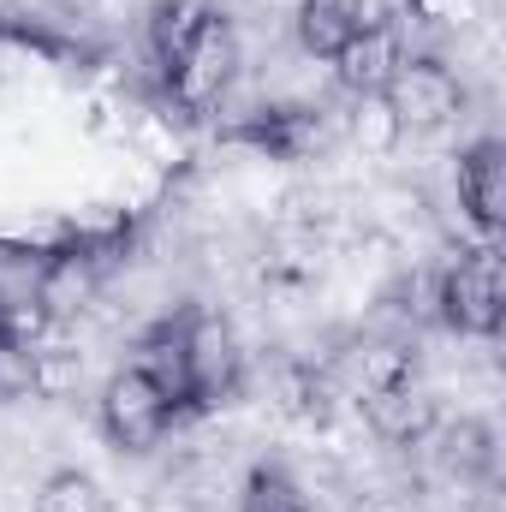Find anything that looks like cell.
<instances>
[{
    "label": "cell",
    "mask_w": 506,
    "mask_h": 512,
    "mask_svg": "<svg viewBox=\"0 0 506 512\" xmlns=\"http://www.w3.org/2000/svg\"><path fill=\"white\" fill-rule=\"evenodd\" d=\"M435 304H441V322L453 334H495L506 310V286H501V256L489 251H459V262L441 274L435 286Z\"/></svg>",
    "instance_id": "obj_1"
},
{
    "label": "cell",
    "mask_w": 506,
    "mask_h": 512,
    "mask_svg": "<svg viewBox=\"0 0 506 512\" xmlns=\"http://www.w3.org/2000/svg\"><path fill=\"white\" fill-rule=\"evenodd\" d=\"M381 102L399 120V131H435L459 114L465 90H459V78L441 60H399V72L387 78Z\"/></svg>",
    "instance_id": "obj_2"
},
{
    "label": "cell",
    "mask_w": 506,
    "mask_h": 512,
    "mask_svg": "<svg viewBox=\"0 0 506 512\" xmlns=\"http://www.w3.org/2000/svg\"><path fill=\"white\" fill-rule=\"evenodd\" d=\"M233 66H239V42H233V24L227 18H215L209 12V24L197 30V42L167 66V84H173V96L185 102V108H215L221 96H227V84H233Z\"/></svg>",
    "instance_id": "obj_3"
},
{
    "label": "cell",
    "mask_w": 506,
    "mask_h": 512,
    "mask_svg": "<svg viewBox=\"0 0 506 512\" xmlns=\"http://www.w3.org/2000/svg\"><path fill=\"white\" fill-rule=\"evenodd\" d=\"M167 423H173L167 393L149 382L137 364H131V370H120L114 382L102 387V429L114 435V447L143 453V447H155V441L167 435Z\"/></svg>",
    "instance_id": "obj_4"
},
{
    "label": "cell",
    "mask_w": 506,
    "mask_h": 512,
    "mask_svg": "<svg viewBox=\"0 0 506 512\" xmlns=\"http://www.w3.org/2000/svg\"><path fill=\"white\" fill-rule=\"evenodd\" d=\"M179 346H185V370H191V393L197 399H215L239 382V340L221 316L197 310L185 328H179Z\"/></svg>",
    "instance_id": "obj_5"
},
{
    "label": "cell",
    "mask_w": 506,
    "mask_h": 512,
    "mask_svg": "<svg viewBox=\"0 0 506 512\" xmlns=\"http://www.w3.org/2000/svg\"><path fill=\"white\" fill-rule=\"evenodd\" d=\"M364 423L376 429L381 441L411 447V441L435 435L441 417H435V393H429V387H417L411 376H399V382L370 387V393H364Z\"/></svg>",
    "instance_id": "obj_6"
},
{
    "label": "cell",
    "mask_w": 506,
    "mask_h": 512,
    "mask_svg": "<svg viewBox=\"0 0 506 512\" xmlns=\"http://www.w3.org/2000/svg\"><path fill=\"white\" fill-rule=\"evenodd\" d=\"M399 60H405V48H399V30L370 12V24L334 54V72H340V84L352 90V96H381L387 90V78L399 72Z\"/></svg>",
    "instance_id": "obj_7"
},
{
    "label": "cell",
    "mask_w": 506,
    "mask_h": 512,
    "mask_svg": "<svg viewBox=\"0 0 506 512\" xmlns=\"http://www.w3.org/2000/svg\"><path fill=\"white\" fill-rule=\"evenodd\" d=\"M459 197H465V209H471V221L483 233H501V221H506V149L495 137L465 149V161H459Z\"/></svg>",
    "instance_id": "obj_8"
},
{
    "label": "cell",
    "mask_w": 506,
    "mask_h": 512,
    "mask_svg": "<svg viewBox=\"0 0 506 512\" xmlns=\"http://www.w3.org/2000/svg\"><path fill=\"white\" fill-rule=\"evenodd\" d=\"M96 292H102V268H96V256H84V251H60L42 268V280H36V304L48 310V322L84 316L96 304Z\"/></svg>",
    "instance_id": "obj_9"
},
{
    "label": "cell",
    "mask_w": 506,
    "mask_h": 512,
    "mask_svg": "<svg viewBox=\"0 0 506 512\" xmlns=\"http://www.w3.org/2000/svg\"><path fill=\"white\" fill-rule=\"evenodd\" d=\"M364 24H370V0H304L298 6V42L316 60H334Z\"/></svg>",
    "instance_id": "obj_10"
},
{
    "label": "cell",
    "mask_w": 506,
    "mask_h": 512,
    "mask_svg": "<svg viewBox=\"0 0 506 512\" xmlns=\"http://www.w3.org/2000/svg\"><path fill=\"white\" fill-rule=\"evenodd\" d=\"M441 465H447L459 483H483V477L495 471V435H489V423L459 417L453 429H441Z\"/></svg>",
    "instance_id": "obj_11"
},
{
    "label": "cell",
    "mask_w": 506,
    "mask_h": 512,
    "mask_svg": "<svg viewBox=\"0 0 506 512\" xmlns=\"http://www.w3.org/2000/svg\"><path fill=\"white\" fill-rule=\"evenodd\" d=\"M137 370H143L149 382L167 393V405H173V411L197 399V393H191V370H185L179 328H161V334H149V340H143V358H137Z\"/></svg>",
    "instance_id": "obj_12"
},
{
    "label": "cell",
    "mask_w": 506,
    "mask_h": 512,
    "mask_svg": "<svg viewBox=\"0 0 506 512\" xmlns=\"http://www.w3.org/2000/svg\"><path fill=\"white\" fill-rule=\"evenodd\" d=\"M203 24H209V6H203V0H155L149 42H155L161 66H173V60L197 42V30H203Z\"/></svg>",
    "instance_id": "obj_13"
},
{
    "label": "cell",
    "mask_w": 506,
    "mask_h": 512,
    "mask_svg": "<svg viewBox=\"0 0 506 512\" xmlns=\"http://www.w3.org/2000/svg\"><path fill=\"white\" fill-rule=\"evenodd\" d=\"M340 376L358 393H370V387H387V382H399V376H411V358L399 346H358V352H346Z\"/></svg>",
    "instance_id": "obj_14"
},
{
    "label": "cell",
    "mask_w": 506,
    "mask_h": 512,
    "mask_svg": "<svg viewBox=\"0 0 506 512\" xmlns=\"http://www.w3.org/2000/svg\"><path fill=\"white\" fill-rule=\"evenodd\" d=\"M239 512H310V501L298 495V483H292L286 471L256 465L251 483H245V501H239Z\"/></svg>",
    "instance_id": "obj_15"
},
{
    "label": "cell",
    "mask_w": 506,
    "mask_h": 512,
    "mask_svg": "<svg viewBox=\"0 0 506 512\" xmlns=\"http://www.w3.org/2000/svg\"><path fill=\"white\" fill-rule=\"evenodd\" d=\"M36 512H102V489H96L84 471H60V477L42 483Z\"/></svg>",
    "instance_id": "obj_16"
},
{
    "label": "cell",
    "mask_w": 506,
    "mask_h": 512,
    "mask_svg": "<svg viewBox=\"0 0 506 512\" xmlns=\"http://www.w3.org/2000/svg\"><path fill=\"white\" fill-rule=\"evenodd\" d=\"M24 393H36V352L18 340H0V405H18Z\"/></svg>",
    "instance_id": "obj_17"
},
{
    "label": "cell",
    "mask_w": 506,
    "mask_h": 512,
    "mask_svg": "<svg viewBox=\"0 0 506 512\" xmlns=\"http://www.w3.org/2000/svg\"><path fill=\"white\" fill-rule=\"evenodd\" d=\"M352 131H358V143H364V149H393L399 120L387 114V102H381V96H358V120H352Z\"/></svg>",
    "instance_id": "obj_18"
},
{
    "label": "cell",
    "mask_w": 506,
    "mask_h": 512,
    "mask_svg": "<svg viewBox=\"0 0 506 512\" xmlns=\"http://www.w3.org/2000/svg\"><path fill=\"white\" fill-rule=\"evenodd\" d=\"M423 24H471L477 18V0H405Z\"/></svg>",
    "instance_id": "obj_19"
},
{
    "label": "cell",
    "mask_w": 506,
    "mask_h": 512,
    "mask_svg": "<svg viewBox=\"0 0 506 512\" xmlns=\"http://www.w3.org/2000/svg\"><path fill=\"white\" fill-rule=\"evenodd\" d=\"M0 340H6V298H0Z\"/></svg>",
    "instance_id": "obj_20"
}]
</instances>
